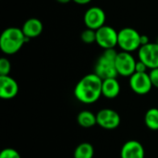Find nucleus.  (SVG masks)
<instances>
[{
  "label": "nucleus",
  "instance_id": "19",
  "mask_svg": "<svg viewBox=\"0 0 158 158\" xmlns=\"http://www.w3.org/2000/svg\"><path fill=\"white\" fill-rule=\"evenodd\" d=\"M10 69H11V65L9 60L6 57L0 58V76L9 75Z\"/></svg>",
  "mask_w": 158,
  "mask_h": 158
},
{
  "label": "nucleus",
  "instance_id": "2",
  "mask_svg": "<svg viewBox=\"0 0 158 158\" xmlns=\"http://www.w3.org/2000/svg\"><path fill=\"white\" fill-rule=\"evenodd\" d=\"M29 40L30 39L24 35L21 29L9 27L4 30L0 36V49L6 55H14L18 53Z\"/></svg>",
  "mask_w": 158,
  "mask_h": 158
},
{
  "label": "nucleus",
  "instance_id": "23",
  "mask_svg": "<svg viewBox=\"0 0 158 158\" xmlns=\"http://www.w3.org/2000/svg\"><path fill=\"white\" fill-rule=\"evenodd\" d=\"M150 41H149V37L147 35H144V34H142L141 35V46L142 45H145L147 44H149Z\"/></svg>",
  "mask_w": 158,
  "mask_h": 158
},
{
  "label": "nucleus",
  "instance_id": "26",
  "mask_svg": "<svg viewBox=\"0 0 158 158\" xmlns=\"http://www.w3.org/2000/svg\"><path fill=\"white\" fill-rule=\"evenodd\" d=\"M156 43H157V44H158V39H157V42H156Z\"/></svg>",
  "mask_w": 158,
  "mask_h": 158
},
{
  "label": "nucleus",
  "instance_id": "8",
  "mask_svg": "<svg viewBox=\"0 0 158 158\" xmlns=\"http://www.w3.org/2000/svg\"><path fill=\"white\" fill-rule=\"evenodd\" d=\"M106 13L104 9L99 6H92L89 7L83 17V21L85 26L88 29H92L97 31L101 27H103L106 23Z\"/></svg>",
  "mask_w": 158,
  "mask_h": 158
},
{
  "label": "nucleus",
  "instance_id": "22",
  "mask_svg": "<svg viewBox=\"0 0 158 158\" xmlns=\"http://www.w3.org/2000/svg\"><path fill=\"white\" fill-rule=\"evenodd\" d=\"M148 69V67L143 63L142 62L141 60L137 61L136 63V67H135V72H140V73H144L146 72V70Z\"/></svg>",
  "mask_w": 158,
  "mask_h": 158
},
{
  "label": "nucleus",
  "instance_id": "10",
  "mask_svg": "<svg viewBox=\"0 0 158 158\" xmlns=\"http://www.w3.org/2000/svg\"><path fill=\"white\" fill-rule=\"evenodd\" d=\"M97 124L106 130H115L120 124V117L113 109L105 108L96 114Z\"/></svg>",
  "mask_w": 158,
  "mask_h": 158
},
{
  "label": "nucleus",
  "instance_id": "12",
  "mask_svg": "<svg viewBox=\"0 0 158 158\" xmlns=\"http://www.w3.org/2000/svg\"><path fill=\"white\" fill-rule=\"evenodd\" d=\"M121 158H144V148L138 141L126 142L120 151Z\"/></svg>",
  "mask_w": 158,
  "mask_h": 158
},
{
  "label": "nucleus",
  "instance_id": "6",
  "mask_svg": "<svg viewBox=\"0 0 158 158\" xmlns=\"http://www.w3.org/2000/svg\"><path fill=\"white\" fill-rule=\"evenodd\" d=\"M136 63L137 61L131 53L124 51L119 52L115 60L118 74L123 77H131L135 73Z\"/></svg>",
  "mask_w": 158,
  "mask_h": 158
},
{
  "label": "nucleus",
  "instance_id": "5",
  "mask_svg": "<svg viewBox=\"0 0 158 158\" xmlns=\"http://www.w3.org/2000/svg\"><path fill=\"white\" fill-rule=\"evenodd\" d=\"M118 31L113 27L104 25L96 31V44L104 50L114 48L118 45Z\"/></svg>",
  "mask_w": 158,
  "mask_h": 158
},
{
  "label": "nucleus",
  "instance_id": "15",
  "mask_svg": "<svg viewBox=\"0 0 158 158\" xmlns=\"http://www.w3.org/2000/svg\"><path fill=\"white\" fill-rule=\"evenodd\" d=\"M77 121L79 125L83 128H91L97 124L96 115L88 110H83L80 112L77 117Z\"/></svg>",
  "mask_w": 158,
  "mask_h": 158
},
{
  "label": "nucleus",
  "instance_id": "24",
  "mask_svg": "<svg viewBox=\"0 0 158 158\" xmlns=\"http://www.w3.org/2000/svg\"><path fill=\"white\" fill-rule=\"evenodd\" d=\"M74 1L76 4H79V5H86V4H89L92 0H72Z\"/></svg>",
  "mask_w": 158,
  "mask_h": 158
},
{
  "label": "nucleus",
  "instance_id": "11",
  "mask_svg": "<svg viewBox=\"0 0 158 158\" xmlns=\"http://www.w3.org/2000/svg\"><path fill=\"white\" fill-rule=\"evenodd\" d=\"M19 93L18 82L9 75L0 76V97L5 100L14 98Z\"/></svg>",
  "mask_w": 158,
  "mask_h": 158
},
{
  "label": "nucleus",
  "instance_id": "18",
  "mask_svg": "<svg viewBox=\"0 0 158 158\" xmlns=\"http://www.w3.org/2000/svg\"><path fill=\"white\" fill-rule=\"evenodd\" d=\"M81 39L84 44H87L96 42V31L87 28L81 33Z\"/></svg>",
  "mask_w": 158,
  "mask_h": 158
},
{
  "label": "nucleus",
  "instance_id": "17",
  "mask_svg": "<svg viewBox=\"0 0 158 158\" xmlns=\"http://www.w3.org/2000/svg\"><path fill=\"white\" fill-rule=\"evenodd\" d=\"M144 122L148 129L152 131H158V108H150L145 116Z\"/></svg>",
  "mask_w": 158,
  "mask_h": 158
},
{
  "label": "nucleus",
  "instance_id": "7",
  "mask_svg": "<svg viewBox=\"0 0 158 158\" xmlns=\"http://www.w3.org/2000/svg\"><path fill=\"white\" fill-rule=\"evenodd\" d=\"M139 60L143 62L148 69H154L158 68V44L149 43L142 45L138 50Z\"/></svg>",
  "mask_w": 158,
  "mask_h": 158
},
{
  "label": "nucleus",
  "instance_id": "1",
  "mask_svg": "<svg viewBox=\"0 0 158 158\" xmlns=\"http://www.w3.org/2000/svg\"><path fill=\"white\" fill-rule=\"evenodd\" d=\"M103 80L95 73L85 75L81 78L74 88V95L76 99L86 105L94 104L102 95Z\"/></svg>",
  "mask_w": 158,
  "mask_h": 158
},
{
  "label": "nucleus",
  "instance_id": "25",
  "mask_svg": "<svg viewBox=\"0 0 158 158\" xmlns=\"http://www.w3.org/2000/svg\"><path fill=\"white\" fill-rule=\"evenodd\" d=\"M56 1L59 2V3H61V4H67V3H69V2H70L72 0H56Z\"/></svg>",
  "mask_w": 158,
  "mask_h": 158
},
{
  "label": "nucleus",
  "instance_id": "20",
  "mask_svg": "<svg viewBox=\"0 0 158 158\" xmlns=\"http://www.w3.org/2000/svg\"><path fill=\"white\" fill-rule=\"evenodd\" d=\"M0 158H21L20 155L18 153L17 150L13 148H6L4 149L1 154H0Z\"/></svg>",
  "mask_w": 158,
  "mask_h": 158
},
{
  "label": "nucleus",
  "instance_id": "9",
  "mask_svg": "<svg viewBox=\"0 0 158 158\" xmlns=\"http://www.w3.org/2000/svg\"><path fill=\"white\" fill-rule=\"evenodd\" d=\"M130 87L137 94H147L153 87L149 73L135 72L132 74L130 77Z\"/></svg>",
  "mask_w": 158,
  "mask_h": 158
},
{
  "label": "nucleus",
  "instance_id": "14",
  "mask_svg": "<svg viewBox=\"0 0 158 158\" xmlns=\"http://www.w3.org/2000/svg\"><path fill=\"white\" fill-rule=\"evenodd\" d=\"M120 93V84L117 78H110L103 81L102 95L108 99L116 98Z\"/></svg>",
  "mask_w": 158,
  "mask_h": 158
},
{
  "label": "nucleus",
  "instance_id": "21",
  "mask_svg": "<svg viewBox=\"0 0 158 158\" xmlns=\"http://www.w3.org/2000/svg\"><path fill=\"white\" fill-rule=\"evenodd\" d=\"M149 76H150L153 86L158 88V68L157 69H151V71L149 73Z\"/></svg>",
  "mask_w": 158,
  "mask_h": 158
},
{
  "label": "nucleus",
  "instance_id": "3",
  "mask_svg": "<svg viewBox=\"0 0 158 158\" xmlns=\"http://www.w3.org/2000/svg\"><path fill=\"white\" fill-rule=\"evenodd\" d=\"M118 54V53L114 48L106 49L97 59L94 66V73L103 81L110 78H117L118 75L115 64Z\"/></svg>",
  "mask_w": 158,
  "mask_h": 158
},
{
  "label": "nucleus",
  "instance_id": "4",
  "mask_svg": "<svg viewBox=\"0 0 158 158\" xmlns=\"http://www.w3.org/2000/svg\"><path fill=\"white\" fill-rule=\"evenodd\" d=\"M141 35L133 28L126 27L118 31V45L124 52L131 53L141 47Z\"/></svg>",
  "mask_w": 158,
  "mask_h": 158
},
{
  "label": "nucleus",
  "instance_id": "16",
  "mask_svg": "<svg viewBox=\"0 0 158 158\" xmlns=\"http://www.w3.org/2000/svg\"><path fill=\"white\" fill-rule=\"evenodd\" d=\"M94 147L89 143H82L79 144L74 151V158H93Z\"/></svg>",
  "mask_w": 158,
  "mask_h": 158
},
{
  "label": "nucleus",
  "instance_id": "13",
  "mask_svg": "<svg viewBox=\"0 0 158 158\" xmlns=\"http://www.w3.org/2000/svg\"><path fill=\"white\" fill-rule=\"evenodd\" d=\"M21 30L24 35L31 40L32 38L38 37L42 33L44 30V25L40 19L36 18H31L23 23Z\"/></svg>",
  "mask_w": 158,
  "mask_h": 158
}]
</instances>
